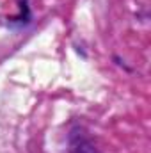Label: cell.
<instances>
[{
  "label": "cell",
  "instance_id": "cell-1",
  "mask_svg": "<svg viewBox=\"0 0 151 153\" xmlns=\"http://www.w3.org/2000/svg\"><path fill=\"white\" fill-rule=\"evenodd\" d=\"M75 153H98L89 143H84V141H80L78 144L75 146Z\"/></svg>",
  "mask_w": 151,
  "mask_h": 153
}]
</instances>
